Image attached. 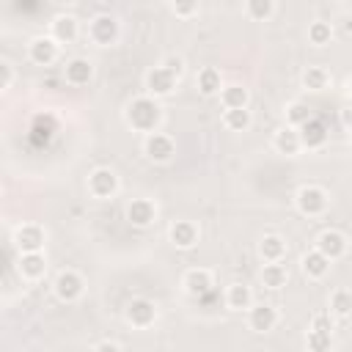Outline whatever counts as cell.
Masks as SVG:
<instances>
[{"label": "cell", "mask_w": 352, "mask_h": 352, "mask_svg": "<svg viewBox=\"0 0 352 352\" xmlns=\"http://www.w3.org/2000/svg\"><path fill=\"white\" fill-rule=\"evenodd\" d=\"M160 121H162V107L151 96H138V99L129 102V107H126V124L132 129L154 135V129L160 126Z\"/></svg>", "instance_id": "6da1fadb"}, {"label": "cell", "mask_w": 352, "mask_h": 352, "mask_svg": "<svg viewBox=\"0 0 352 352\" xmlns=\"http://www.w3.org/2000/svg\"><path fill=\"white\" fill-rule=\"evenodd\" d=\"M297 209H300L302 214H308V217L322 214V212L327 209V192H324L322 187H314V184L302 187V190L297 192Z\"/></svg>", "instance_id": "7a4b0ae2"}, {"label": "cell", "mask_w": 352, "mask_h": 352, "mask_svg": "<svg viewBox=\"0 0 352 352\" xmlns=\"http://www.w3.org/2000/svg\"><path fill=\"white\" fill-rule=\"evenodd\" d=\"M116 190H118V176L110 168H96L88 176V192L94 198H110L116 195Z\"/></svg>", "instance_id": "3957f363"}, {"label": "cell", "mask_w": 352, "mask_h": 352, "mask_svg": "<svg viewBox=\"0 0 352 352\" xmlns=\"http://www.w3.org/2000/svg\"><path fill=\"white\" fill-rule=\"evenodd\" d=\"M88 33H91L94 44L110 47V44L118 38V22H116V16H110V14H99V16H94Z\"/></svg>", "instance_id": "277c9868"}, {"label": "cell", "mask_w": 352, "mask_h": 352, "mask_svg": "<svg viewBox=\"0 0 352 352\" xmlns=\"http://www.w3.org/2000/svg\"><path fill=\"white\" fill-rule=\"evenodd\" d=\"M14 245L19 248V253H41V248H44V228L36 226V223H28V226L16 228Z\"/></svg>", "instance_id": "5b68a950"}, {"label": "cell", "mask_w": 352, "mask_h": 352, "mask_svg": "<svg viewBox=\"0 0 352 352\" xmlns=\"http://www.w3.org/2000/svg\"><path fill=\"white\" fill-rule=\"evenodd\" d=\"M143 151H146V157H148V160H154V162H168V160L176 154V146H173V140H170L168 135L154 132V135H148V138H146Z\"/></svg>", "instance_id": "8992f818"}, {"label": "cell", "mask_w": 352, "mask_h": 352, "mask_svg": "<svg viewBox=\"0 0 352 352\" xmlns=\"http://www.w3.org/2000/svg\"><path fill=\"white\" fill-rule=\"evenodd\" d=\"M82 289H85L82 278H80L77 272H72V270H66V272H60V275L55 278V294H58L63 302H74V300L82 294Z\"/></svg>", "instance_id": "52a82bcc"}, {"label": "cell", "mask_w": 352, "mask_h": 352, "mask_svg": "<svg viewBox=\"0 0 352 352\" xmlns=\"http://www.w3.org/2000/svg\"><path fill=\"white\" fill-rule=\"evenodd\" d=\"M30 60L38 63V66H50L55 58H58V41L52 36H36L30 41Z\"/></svg>", "instance_id": "ba28073f"}, {"label": "cell", "mask_w": 352, "mask_h": 352, "mask_svg": "<svg viewBox=\"0 0 352 352\" xmlns=\"http://www.w3.org/2000/svg\"><path fill=\"white\" fill-rule=\"evenodd\" d=\"M154 217H157V206H154L148 198H135V201L126 206V220H129L132 226H138V228L151 226Z\"/></svg>", "instance_id": "9c48e42d"}, {"label": "cell", "mask_w": 352, "mask_h": 352, "mask_svg": "<svg viewBox=\"0 0 352 352\" xmlns=\"http://www.w3.org/2000/svg\"><path fill=\"white\" fill-rule=\"evenodd\" d=\"M316 250L322 256H327L330 261H336V258H341L346 253V236L341 231H324L316 239Z\"/></svg>", "instance_id": "30bf717a"}, {"label": "cell", "mask_w": 352, "mask_h": 352, "mask_svg": "<svg viewBox=\"0 0 352 352\" xmlns=\"http://www.w3.org/2000/svg\"><path fill=\"white\" fill-rule=\"evenodd\" d=\"M176 80H179V77H173L168 69L154 66V69L146 74V88H148L154 96H168V94L176 88Z\"/></svg>", "instance_id": "8fae6325"}, {"label": "cell", "mask_w": 352, "mask_h": 352, "mask_svg": "<svg viewBox=\"0 0 352 352\" xmlns=\"http://www.w3.org/2000/svg\"><path fill=\"white\" fill-rule=\"evenodd\" d=\"M126 319H129L135 327H148V324L157 319V308H154L151 300L138 297V300H132V302L126 305Z\"/></svg>", "instance_id": "7c38bea8"}, {"label": "cell", "mask_w": 352, "mask_h": 352, "mask_svg": "<svg viewBox=\"0 0 352 352\" xmlns=\"http://www.w3.org/2000/svg\"><path fill=\"white\" fill-rule=\"evenodd\" d=\"M250 327L256 330V333H267V330H272L275 324H278V311L272 308V305H253L250 308Z\"/></svg>", "instance_id": "4fadbf2b"}, {"label": "cell", "mask_w": 352, "mask_h": 352, "mask_svg": "<svg viewBox=\"0 0 352 352\" xmlns=\"http://www.w3.org/2000/svg\"><path fill=\"white\" fill-rule=\"evenodd\" d=\"M63 74H66V82L69 85H88V80L94 77V66L85 58H72L66 63V72Z\"/></svg>", "instance_id": "5bb4252c"}, {"label": "cell", "mask_w": 352, "mask_h": 352, "mask_svg": "<svg viewBox=\"0 0 352 352\" xmlns=\"http://www.w3.org/2000/svg\"><path fill=\"white\" fill-rule=\"evenodd\" d=\"M324 140H327V126H324L319 118H311L308 124L300 126V143H302V146L319 148V146H324Z\"/></svg>", "instance_id": "9a60e30c"}, {"label": "cell", "mask_w": 352, "mask_h": 352, "mask_svg": "<svg viewBox=\"0 0 352 352\" xmlns=\"http://www.w3.org/2000/svg\"><path fill=\"white\" fill-rule=\"evenodd\" d=\"M170 242L176 248H192L198 242V228L190 220H176L170 226Z\"/></svg>", "instance_id": "2e32d148"}, {"label": "cell", "mask_w": 352, "mask_h": 352, "mask_svg": "<svg viewBox=\"0 0 352 352\" xmlns=\"http://www.w3.org/2000/svg\"><path fill=\"white\" fill-rule=\"evenodd\" d=\"M52 38L60 41V44H69L77 38V19L69 16V14H60L52 19Z\"/></svg>", "instance_id": "e0dca14e"}, {"label": "cell", "mask_w": 352, "mask_h": 352, "mask_svg": "<svg viewBox=\"0 0 352 352\" xmlns=\"http://www.w3.org/2000/svg\"><path fill=\"white\" fill-rule=\"evenodd\" d=\"M19 272H22V278H30V280L41 278V275L47 272L44 256H41V253H22V256H19Z\"/></svg>", "instance_id": "ac0fdd59"}, {"label": "cell", "mask_w": 352, "mask_h": 352, "mask_svg": "<svg viewBox=\"0 0 352 352\" xmlns=\"http://www.w3.org/2000/svg\"><path fill=\"white\" fill-rule=\"evenodd\" d=\"M184 289H187L192 297L206 294V292L212 289V275H209V270H190V272L184 275Z\"/></svg>", "instance_id": "d6986e66"}, {"label": "cell", "mask_w": 352, "mask_h": 352, "mask_svg": "<svg viewBox=\"0 0 352 352\" xmlns=\"http://www.w3.org/2000/svg\"><path fill=\"white\" fill-rule=\"evenodd\" d=\"M327 270H330V258L322 256L319 250H311L302 256V272L308 278H322V275H327Z\"/></svg>", "instance_id": "ffe728a7"}, {"label": "cell", "mask_w": 352, "mask_h": 352, "mask_svg": "<svg viewBox=\"0 0 352 352\" xmlns=\"http://www.w3.org/2000/svg\"><path fill=\"white\" fill-rule=\"evenodd\" d=\"M220 99H223L226 110H242V107H248V88L245 85H226L220 91Z\"/></svg>", "instance_id": "44dd1931"}, {"label": "cell", "mask_w": 352, "mask_h": 352, "mask_svg": "<svg viewBox=\"0 0 352 352\" xmlns=\"http://www.w3.org/2000/svg\"><path fill=\"white\" fill-rule=\"evenodd\" d=\"M198 91L204 96H212V94H220L223 91V82H220V72L214 66H206L198 72Z\"/></svg>", "instance_id": "7402d4cb"}, {"label": "cell", "mask_w": 352, "mask_h": 352, "mask_svg": "<svg viewBox=\"0 0 352 352\" xmlns=\"http://www.w3.org/2000/svg\"><path fill=\"white\" fill-rule=\"evenodd\" d=\"M300 132L294 129V126H283L278 135H275V148L280 151V154H297L300 151Z\"/></svg>", "instance_id": "603a6c76"}, {"label": "cell", "mask_w": 352, "mask_h": 352, "mask_svg": "<svg viewBox=\"0 0 352 352\" xmlns=\"http://www.w3.org/2000/svg\"><path fill=\"white\" fill-rule=\"evenodd\" d=\"M258 250H261V256H264V261H270V264H275V261H280V258L286 256V242H283L280 236H275V234H270V236H264V239H261V245H258Z\"/></svg>", "instance_id": "cb8c5ba5"}, {"label": "cell", "mask_w": 352, "mask_h": 352, "mask_svg": "<svg viewBox=\"0 0 352 352\" xmlns=\"http://www.w3.org/2000/svg\"><path fill=\"white\" fill-rule=\"evenodd\" d=\"M226 302H228V308L242 311V308H250L253 305V294H250V289L245 283H234V286H228Z\"/></svg>", "instance_id": "d4e9b609"}, {"label": "cell", "mask_w": 352, "mask_h": 352, "mask_svg": "<svg viewBox=\"0 0 352 352\" xmlns=\"http://www.w3.org/2000/svg\"><path fill=\"white\" fill-rule=\"evenodd\" d=\"M286 278H289V272H286V267L283 264H264V270H261V283L264 286H270V289H280V286H286Z\"/></svg>", "instance_id": "484cf974"}, {"label": "cell", "mask_w": 352, "mask_h": 352, "mask_svg": "<svg viewBox=\"0 0 352 352\" xmlns=\"http://www.w3.org/2000/svg\"><path fill=\"white\" fill-rule=\"evenodd\" d=\"M327 80H330V74H327V69H322V66H308V72L302 74V82H305V88H311V91L327 88Z\"/></svg>", "instance_id": "4316f807"}, {"label": "cell", "mask_w": 352, "mask_h": 352, "mask_svg": "<svg viewBox=\"0 0 352 352\" xmlns=\"http://www.w3.org/2000/svg\"><path fill=\"white\" fill-rule=\"evenodd\" d=\"M223 124H226L228 129H234V132H242V129L250 126V110H248V107H242V110H226Z\"/></svg>", "instance_id": "83f0119b"}, {"label": "cell", "mask_w": 352, "mask_h": 352, "mask_svg": "<svg viewBox=\"0 0 352 352\" xmlns=\"http://www.w3.org/2000/svg\"><path fill=\"white\" fill-rule=\"evenodd\" d=\"M286 121H289L292 126L308 124V121H311V107H308L305 102H292V104L286 107Z\"/></svg>", "instance_id": "f1b7e54d"}, {"label": "cell", "mask_w": 352, "mask_h": 352, "mask_svg": "<svg viewBox=\"0 0 352 352\" xmlns=\"http://www.w3.org/2000/svg\"><path fill=\"white\" fill-rule=\"evenodd\" d=\"M330 308H333V314H338V316H349V314H352V292H346V289L333 292Z\"/></svg>", "instance_id": "f546056e"}, {"label": "cell", "mask_w": 352, "mask_h": 352, "mask_svg": "<svg viewBox=\"0 0 352 352\" xmlns=\"http://www.w3.org/2000/svg\"><path fill=\"white\" fill-rule=\"evenodd\" d=\"M330 38H333L330 22H311V28H308V41H311V44L322 47V44H327Z\"/></svg>", "instance_id": "4dcf8cb0"}, {"label": "cell", "mask_w": 352, "mask_h": 352, "mask_svg": "<svg viewBox=\"0 0 352 352\" xmlns=\"http://www.w3.org/2000/svg\"><path fill=\"white\" fill-rule=\"evenodd\" d=\"M333 346V333L327 330H308V349L311 352H327Z\"/></svg>", "instance_id": "1f68e13d"}, {"label": "cell", "mask_w": 352, "mask_h": 352, "mask_svg": "<svg viewBox=\"0 0 352 352\" xmlns=\"http://www.w3.org/2000/svg\"><path fill=\"white\" fill-rule=\"evenodd\" d=\"M272 11H275L272 0H250V3H248V14H250L253 19H267Z\"/></svg>", "instance_id": "d6a6232c"}, {"label": "cell", "mask_w": 352, "mask_h": 352, "mask_svg": "<svg viewBox=\"0 0 352 352\" xmlns=\"http://www.w3.org/2000/svg\"><path fill=\"white\" fill-rule=\"evenodd\" d=\"M162 69H168L173 77H182V72H184V60H182L179 55H168V58L162 60Z\"/></svg>", "instance_id": "836d02e7"}, {"label": "cell", "mask_w": 352, "mask_h": 352, "mask_svg": "<svg viewBox=\"0 0 352 352\" xmlns=\"http://www.w3.org/2000/svg\"><path fill=\"white\" fill-rule=\"evenodd\" d=\"M0 74H3V80H0V88L3 91H8L11 88V80H14V72H11V63H0Z\"/></svg>", "instance_id": "e575fe53"}, {"label": "cell", "mask_w": 352, "mask_h": 352, "mask_svg": "<svg viewBox=\"0 0 352 352\" xmlns=\"http://www.w3.org/2000/svg\"><path fill=\"white\" fill-rule=\"evenodd\" d=\"M311 330H327V333H333V324H330V319L324 314H316L311 319Z\"/></svg>", "instance_id": "d590c367"}, {"label": "cell", "mask_w": 352, "mask_h": 352, "mask_svg": "<svg viewBox=\"0 0 352 352\" xmlns=\"http://www.w3.org/2000/svg\"><path fill=\"white\" fill-rule=\"evenodd\" d=\"M195 11H198L195 3H176L173 6V14H179V16H187V14H195Z\"/></svg>", "instance_id": "8d00e7d4"}, {"label": "cell", "mask_w": 352, "mask_h": 352, "mask_svg": "<svg viewBox=\"0 0 352 352\" xmlns=\"http://www.w3.org/2000/svg\"><path fill=\"white\" fill-rule=\"evenodd\" d=\"M94 352H121V346H118L116 341H102V344H99Z\"/></svg>", "instance_id": "74e56055"}, {"label": "cell", "mask_w": 352, "mask_h": 352, "mask_svg": "<svg viewBox=\"0 0 352 352\" xmlns=\"http://www.w3.org/2000/svg\"><path fill=\"white\" fill-rule=\"evenodd\" d=\"M344 121H346V124L352 126V110H346V113H344Z\"/></svg>", "instance_id": "f35d334b"}, {"label": "cell", "mask_w": 352, "mask_h": 352, "mask_svg": "<svg viewBox=\"0 0 352 352\" xmlns=\"http://www.w3.org/2000/svg\"><path fill=\"white\" fill-rule=\"evenodd\" d=\"M349 135H352V126H349Z\"/></svg>", "instance_id": "ab89813d"}, {"label": "cell", "mask_w": 352, "mask_h": 352, "mask_svg": "<svg viewBox=\"0 0 352 352\" xmlns=\"http://www.w3.org/2000/svg\"><path fill=\"white\" fill-rule=\"evenodd\" d=\"M349 91H352V85H349Z\"/></svg>", "instance_id": "60d3db41"}]
</instances>
